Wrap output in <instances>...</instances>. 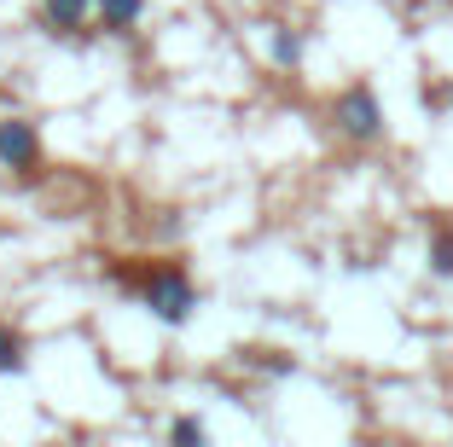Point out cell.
<instances>
[{"label": "cell", "mask_w": 453, "mask_h": 447, "mask_svg": "<svg viewBox=\"0 0 453 447\" xmlns=\"http://www.w3.org/2000/svg\"><path fill=\"white\" fill-rule=\"evenodd\" d=\"M117 279L140 290V303H146L151 314L163 320V326H187V320L198 314V285L187 279V267H180V262L146 267V274H128V267H117Z\"/></svg>", "instance_id": "1"}, {"label": "cell", "mask_w": 453, "mask_h": 447, "mask_svg": "<svg viewBox=\"0 0 453 447\" xmlns=\"http://www.w3.org/2000/svg\"><path fill=\"white\" fill-rule=\"evenodd\" d=\"M332 122L349 134V140H378L384 134V105H378V93L366 88V81H355V88L337 93V105H332Z\"/></svg>", "instance_id": "2"}, {"label": "cell", "mask_w": 453, "mask_h": 447, "mask_svg": "<svg viewBox=\"0 0 453 447\" xmlns=\"http://www.w3.org/2000/svg\"><path fill=\"white\" fill-rule=\"evenodd\" d=\"M0 169H18V174H35L41 169V134H35V122H24V117L0 122Z\"/></svg>", "instance_id": "3"}, {"label": "cell", "mask_w": 453, "mask_h": 447, "mask_svg": "<svg viewBox=\"0 0 453 447\" xmlns=\"http://www.w3.org/2000/svg\"><path fill=\"white\" fill-rule=\"evenodd\" d=\"M88 6H94V0H41V24L53 29V35H76Z\"/></svg>", "instance_id": "4"}, {"label": "cell", "mask_w": 453, "mask_h": 447, "mask_svg": "<svg viewBox=\"0 0 453 447\" xmlns=\"http://www.w3.org/2000/svg\"><path fill=\"white\" fill-rule=\"evenodd\" d=\"M94 12H99V24H105L111 35H128V29L146 18V0H94Z\"/></svg>", "instance_id": "5"}, {"label": "cell", "mask_w": 453, "mask_h": 447, "mask_svg": "<svg viewBox=\"0 0 453 447\" xmlns=\"http://www.w3.org/2000/svg\"><path fill=\"white\" fill-rule=\"evenodd\" d=\"M24 366H29V355H24V331L0 326V378H18Z\"/></svg>", "instance_id": "6"}, {"label": "cell", "mask_w": 453, "mask_h": 447, "mask_svg": "<svg viewBox=\"0 0 453 447\" xmlns=\"http://www.w3.org/2000/svg\"><path fill=\"white\" fill-rule=\"evenodd\" d=\"M267 53H273V65H280V70H296V65H303V35H296V29H273Z\"/></svg>", "instance_id": "7"}, {"label": "cell", "mask_w": 453, "mask_h": 447, "mask_svg": "<svg viewBox=\"0 0 453 447\" xmlns=\"http://www.w3.org/2000/svg\"><path fill=\"white\" fill-rule=\"evenodd\" d=\"M430 274L453 279V227H436V233H430Z\"/></svg>", "instance_id": "8"}, {"label": "cell", "mask_w": 453, "mask_h": 447, "mask_svg": "<svg viewBox=\"0 0 453 447\" xmlns=\"http://www.w3.org/2000/svg\"><path fill=\"white\" fill-rule=\"evenodd\" d=\"M169 442H180V447H203V442H210V430H203V419H174V424H169Z\"/></svg>", "instance_id": "9"}, {"label": "cell", "mask_w": 453, "mask_h": 447, "mask_svg": "<svg viewBox=\"0 0 453 447\" xmlns=\"http://www.w3.org/2000/svg\"><path fill=\"white\" fill-rule=\"evenodd\" d=\"M256 366L273 372V378H285V372H296V360L291 355H267V349H262V355H256Z\"/></svg>", "instance_id": "10"}]
</instances>
